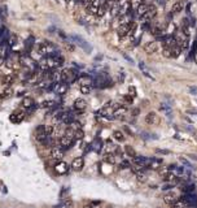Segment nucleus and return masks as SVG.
I'll return each mask as SVG.
<instances>
[{"instance_id":"42","label":"nucleus","mask_w":197,"mask_h":208,"mask_svg":"<svg viewBox=\"0 0 197 208\" xmlns=\"http://www.w3.org/2000/svg\"><path fill=\"white\" fill-rule=\"evenodd\" d=\"M162 55L165 57H171V48H169V47H163V50H162Z\"/></svg>"},{"instance_id":"52","label":"nucleus","mask_w":197,"mask_h":208,"mask_svg":"<svg viewBox=\"0 0 197 208\" xmlns=\"http://www.w3.org/2000/svg\"><path fill=\"white\" fill-rule=\"evenodd\" d=\"M138 113H139V109H134V116H138Z\"/></svg>"},{"instance_id":"14","label":"nucleus","mask_w":197,"mask_h":208,"mask_svg":"<svg viewBox=\"0 0 197 208\" xmlns=\"http://www.w3.org/2000/svg\"><path fill=\"white\" fill-rule=\"evenodd\" d=\"M51 157L53 160H57V161H61L62 157H64V151L62 148H60V147H53L51 150Z\"/></svg>"},{"instance_id":"5","label":"nucleus","mask_w":197,"mask_h":208,"mask_svg":"<svg viewBox=\"0 0 197 208\" xmlns=\"http://www.w3.org/2000/svg\"><path fill=\"white\" fill-rule=\"evenodd\" d=\"M156 14H157V8H156V5H153V4H149V8H148V12L145 14H143L140 17V21H141V24H144V22H149V21L152 18H154L156 17Z\"/></svg>"},{"instance_id":"31","label":"nucleus","mask_w":197,"mask_h":208,"mask_svg":"<svg viewBox=\"0 0 197 208\" xmlns=\"http://www.w3.org/2000/svg\"><path fill=\"white\" fill-rule=\"evenodd\" d=\"M91 146H92V148H94L95 151L98 152V151L101 150V147H102V141H101L100 138H96V139L94 141V143H92Z\"/></svg>"},{"instance_id":"13","label":"nucleus","mask_w":197,"mask_h":208,"mask_svg":"<svg viewBox=\"0 0 197 208\" xmlns=\"http://www.w3.org/2000/svg\"><path fill=\"white\" fill-rule=\"evenodd\" d=\"M84 167V159L83 157H75L72 161V169L75 172H80Z\"/></svg>"},{"instance_id":"34","label":"nucleus","mask_w":197,"mask_h":208,"mask_svg":"<svg viewBox=\"0 0 197 208\" xmlns=\"http://www.w3.org/2000/svg\"><path fill=\"white\" fill-rule=\"evenodd\" d=\"M69 128L73 129L74 131H76V130H82V124L78 122V121H72V122L69 124Z\"/></svg>"},{"instance_id":"54","label":"nucleus","mask_w":197,"mask_h":208,"mask_svg":"<svg viewBox=\"0 0 197 208\" xmlns=\"http://www.w3.org/2000/svg\"><path fill=\"white\" fill-rule=\"evenodd\" d=\"M195 61H196V64H197V52H196V55H195Z\"/></svg>"},{"instance_id":"10","label":"nucleus","mask_w":197,"mask_h":208,"mask_svg":"<svg viewBox=\"0 0 197 208\" xmlns=\"http://www.w3.org/2000/svg\"><path fill=\"white\" fill-rule=\"evenodd\" d=\"M131 10H132V7H131V2L130 0H125L119 4V16H126L128 14Z\"/></svg>"},{"instance_id":"30","label":"nucleus","mask_w":197,"mask_h":208,"mask_svg":"<svg viewBox=\"0 0 197 208\" xmlns=\"http://www.w3.org/2000/svg\"><path fill=\"white\" fill-rule=\"evenodd\" d=\"M136 30H138V24L135 22V21H131V24H130V29H128V33H127V37H134L135 35V33Z\"/></svg>"},{"instance_id":"20","label":"nucleus","mask_w":197,"mask_h":208,"mask_svg":"<svg viewBox=\"0 0 197 208\" xmlns=\"http://www.w3.org/2000/svg\"><path fill=\"white\" fill-rule=\"evenodd\" d=\"M20 64L22 65V67H25V68H29V69H34V61L29 57V56H22L20 59Z\"/></svg>"},{"instance_id":"38","label":"nucleus","mask_w":197,"mask_h":208,"mask_svg":"<svg viewBox=\"0 0 197 208\" xmlns=\"http://www.w3.org/2000/svg\"><path fill=\"white\" fill-rule=\"evenodd\" d=\"M83 138H84V131H83V129H82V130H76L75 134H74V139H75V141H80V139H83Z\"/></svg>"},{"instance_id":"40","label":"nucleus","mask_w":197,"mask_h":208,"mask_svg":"<svg viewBox=\"0 0 197 208\" xmlns=\"http://www.w3.org/2000/svg\"><path fill=\"white\" fill-rule=\"evenodd\" d=\"M122 100H123V103H125V104H132L134 98L131 96L130 94H127V95H125V96L122 98Z\"/></svg>"},{"instance_id":"53","label":"nucleus","mask_w":197,"mask_h":208,"mask_svg":"<svg viewBox=\"0 0 197 208\" xmlns=\"http://www.w3.org/2000/svg\"><path fill=\"white\" fill-rule=\"evenodd\" d=\"M158 2H160V4H165L166 0H158Z\"/></svg>"},{"instance_id":"50","label":"nucleus","mask_w":197,"mask_h":208,"mask_svg":"<svg viewBox=\"0 0 197 208\" xmlns=\"http://www.w3.org/2000/svg\"><path fill=\"white\" fill-rule=\"evenodd\" d=\"M178 173H184V168H180V167H177V169H175Z\"/></svg>"},{"instance_id":"27","label":"nucleus","mask_w":197,"mask_h":208,"mask_svg":"<svg viewBox=\"0 0 197 208\" xmlns=\"http://www.w3.org/2000/svg\"><path fill=\"white\" fill-rule=\"evenodd\" d=\"M104 161H105L106 164H110V165H114L116 164V155L114 154H105L104 155Z\"/></svg>"},{"instance_id":"23","label":"nucleus","mask_w":197,"mask_h":208,"mask_svg":"<svg viewBox=\"0 0 197 208\" xmlns=\"http://www.w3.org/2000/svg\"><path fill=\"white\" fill-rule=\"evenodd\" d=\"M79 83H80V86H92L94 79L87 74H82V75H79Z\"/></svg>"},{"instance_id":"17","label":"nucleus","mask_w":197,"mask_h":208,"mask_svg":"<svg viewBox=\"0 0 197 208\" xmlns=\"http://www.w3.org/2000/svg\"><path fill=\"white\" fill-rule=\"evenodd\" d=\"M54 171H56L58 174H65L69 171V165L65 161H58L56 165H54Z\"/></svg>"},{"instance_id":"7","label":"nucleus","mask_w":197,"mask_h":208,"mask_svg":"<svg viewBox=\"0 0 197 208\" xmlns=\"http://www.w3.org/2000/svg\"><path fill=\"white\" fill-rule=\"evenodd\" d=\"M70 38H72V40H74V43H76V44H78L80 48H83V50H84L87 53H90V52H91L92 47H91V46H90L88 43H87V42H86L82 37H79V35H72Z\"/></svg>"},{"instance_id":"35","label":"nucleus","mask_w":197,"mask_h":208,"mask_svg":"<svg viewBox=\"0 0 197 208\" xmlns=\"http://www.w3.org/2000/svg\"><path fill=\"white\" fill-rule=\"evenodd\" d=\"M143 4H144V0H131V7H132L134 10H136Z\"/></svg>"},{"instance_id":"55","label":"nucleus","mask_w":197,"mask_h":208,"mask_svg":"<svg viewBox=\"0 0 197 208\" xmlns=\"http://www.w3.org/2000/svg\"><path fill=\"white\" fill-rule=\"evenodd\" d=\"M83 208H94V207H92V206H84Z\"/></svg>"},{"instance_id":"47","label":"nucleus","mask_w":197,"mask_h":208,"mask_svg":"<svg viewBox=\"0 0 197 208\" xmlns=\"http://www.w3.org/2000/svg\"><path fill=\"white\" fill-rule=\"evenodd\" d=\"M180 161H182L183 164H185L187 167H192V165H191V163H189L188 160H185V159H183V157H180Z\"/></svg>"},{"instance_id":"1","label":"nucleus","mask_w":197,"mask_h":208,"mask_svg":"<svg viewBox=\"0 0 197 208\" xmlns=\"http://www.w3.org/2000/svg\"><path fill=\"white\" fill-rule=\"evenodd\" d=\"M38 67H39V69L43 70V72H49V70H54L56 68H58V63H57L56 57L46 56V57L40 59Z\"/></svg>"},{"instance_id":"22","label":"nucleus","mask_w":197,"mask_h":208,"mask_svg":"<svg viewBox=\"0 0 197 208\" xmlns=\"http://www.w3.org/2000/svg\"><path fill=\"white\" fill-rule=\"evenodd\" d=\"M178 200V198H177V195H175V193H167V194H165L163 195V202H165L166 204H170V206H173L175 202Z\"/></svg>"},{"instance_id":"57","label":"nucleus","mask_w":197,"mask_h":208,"mask_svg":"<svg viewBox=\"0 0 197 208\" xmlns=\"http://www.w3.org/2000/svg\"><path fill=\"white\" fill-rule=\"evenodd\" d=\"M183 2H187V0H183Z\"/></svg>"},{"instance_id":"46","label":"nucleus","mask_w":197,"mask_h":208,"mask_svg":"<svg viewBox=\"0 0 197 208\" xmlns=\"http://www.w3.org/2000/svg\"><path fill=\"white\" fill-rule=\"evenodd\" d=\"M157 154H163V155H169L170 151L169 150H157Z\"/></svg>"},{"instance_id":"48","label":"nucleus","mask_w":197,"mask_h":208,"mask_svg":"<svg viewBox=\"0 0 197 208\" xmlns=\"http://www.w3.org/2000/svg\"><path fill=\"white\" fill-rule=\"evenodd\" d=\"M66 48L69 51H74V44H72V43H66Z\"/></svg>"},{"instance_id":"29","label":"nucleus","mask_w":197,"mask_h":208,"mask_svg":"<svg viewBox=\"0 0 197 208\" xmlns=\"http://www.w3.org/2000/svg\"><path fill=\"white\" fill-rule=\"evenodd\" d=\"M148 8H149V4H143V5H140V7L136 9V14L139 16V17H141L143 14H145L147 12H148Z\"/></svg>"},{"instance_id":"43","label":"nucleus","mask_w":197,"mask_h":208,"mask_svg":"<svg viewBox=\"0 0 197 208\" xmlns=\"http://www.w3.org/2000/svg\"><path fill=\"white\" fill-rule=\"evenodd\" d=\"M130 167H131V164H130L128 160H122L121 164H119V168H121V169H127Z\"/></svg>"},{"instance_id":"37","label":"nucleus","mask_w":197,"mask_h":208,"mask_svg":"<svg viewBox=\"0 0 197 208\" xmlns=\"http://www.w3.org/2000/svg\"><path fill=\"white\" fill-rule=\"evenodd\" d=\"M151 31H152V34L154 35V37H157V38H160V37H162V35H163V34H162V29H161V27H158V26L153 27V29H152Z\"/></svg>"},{"instance_id":"8","label":"nucleus","mask_w":197,"mask_h":208,"mask_svg":"<svg viewBox=\"0 0 197 208\" xmlns=\"http://www.w3.org/2000/svg\"><path fill=\"white\" fill-rule=\"evenodd\" d=\"M9 120H10V122H13V124L22 122L25 120V112L22 111V109H16V111L9 116Z\"/></svg>"},{"instance_id":"18","label":"nucleus","mask_w":197,"mask_h":208,"mask_svg":"<svg viewBox=\"0 0 197 208\" xmlns=\"http://www.w3.org/2000/svg\"><path fill=\"white\" fill-rule=\"evenodd\" d=\"M143 48H144V51L147 53H154L158 50V44H157V42H152L151 40V42H147Z\"/></svg>"},{"instance_id":"32","label":"nucleus","mask_w":197,"mask_h":208,"mask_svg":"<svg viewBox=\"0 0 197 208\" xmlns=\"http://www.w3.org/2000/svg\"><path fill=\"white\" fill-rule=\"evenodd\" d=\"M113 137H114V139L118 141V142H123L125 141V134L122 133L121 130H116V131H114Z\"/></svg>"},{"instance_id":"51","label":"nucleus","mask_w":197,"mask_h":208,"mask_svg":"<svg viewBox=\"0 0 197 208\" xmlns=\"http://www.w3.org/2000/svg\"><path fill=\"white\" fill-rule=\"evenodd\" d=\"M123 56H125V59H127V60H128V61H130V63H132V59H131L130 56H127V55H126V53L123 55Z\"/></svg>"},{"instance_id":"28","label":"nucleus","mask_w":197,"mask_h":208,"mask_svg":"<svg viewBox=\"0 0 197 208\" xmlns=\"http://www.w3.org/2000/svg\"><path fill=\"white\" fill-rule=\"evenodd\" d=\"M182 48H180L178 44H175L174 47H171V57L173 59H177V57H179L180 56V53H182Z\"/></svg>"},{"instance_id":"12","label":"nucleus","mask_w":197,"mask_h":208,"mask_svg":"<svg viewBox=\"0 0 197 208\" xmlns=\"http://www.w3.org/2000/svg\"><path fill=\"white\" fill-rule=\"evenodd\" d=\"M68 90H69V83H66V82H58V83H56V86H54V92H56L57 95L66 94Z\"/></svg>"},{"instance_id":"39","label":"nucleus","mask_w":197,"mask_h":208,"mask_svg":"<svg viewBox=\"0 0 197 208\" xmlns=\"http://www.w3.org/2000/svg\"><path fill=\"white\" fill-rule=\"evenodd\" d=\"M160 109H161L162 112H165L167 116H170V112H171L170 106H167V104H161V106H160Z\"/></svg>"},{"instance_id":"15","label":"nucleus","mask_w":197,"mask_h":208,"mask_svg":"<svg viewBox=\"0 0 197 208\" xmlns=\"http://www.w3.org/2000/svg\"><path fill=\"white\" fill-rule=\"evenodd\" d=\"M13 81H14V74L12 73H7V74H4L2 78H0V83L4 85L5 87H9L10 85L13 83Z\"/></svg>"},{"instance_id":"19","label":"nucleus","mask_w":197,"mask_h":208,"mask_svg":"<svg viewBox=\"0 0 197 208\" xmlns=\"http://www.w3.org/2000/svg\"><path fill=\"white\" fill-rule=\"evenodd\" d=\"M86 108H87V102L84 99H82V98L75 99V102H74V109L75 111L82 112V111H84Z\"/></svg>"},{"instance_id":"4","label":"nucleus","mask_w":197,"mask_h":208,"mask_svg":"<svg viewBox=\"0 0 197 208\" xmlns=\"http://www.w3.org/2000/svg\"><path fill=\"white\" fill-rule=\"evenodd\" d=\"M74 142H75L74 138H72V137H69V135H66V134H64L61 138L58 139L60 148H62V150H69V148H72V146H73Z\"/></svg>"},{"instance_id":"45","label":"nucleus","mask_w":197,"mask_h":208,"mask_svg":"<svg viewBox=\"0 0 197 208\" xmlns=\"http://www.w3.org/2000/svg\"><path fill=\"white\" fill-rule=\"evenodd\" d=\"M128 92H130V95L132 96V98L136 96V89H135L134 86H130V87H128Z\"/></svg>"},{"instance_id":"11","label":"nucleus","mask_w":197,"mask_h":208,"mask_svg":"<svg viewBox=\"0 0 197 208\" xmlns=\"http://www.w3.org/2000/svg\"><path fill=\"white\" fill-rule=\"evenodd\" d=\"M160 116L156 113V112H149L145 116V122L148 124V125H158L160 124Z\"/></svg>"},{"instance_id":"16","label":"nucleus","mask_w":197,"mask_h":208,"mask_svg":"<svg viewBox=\"0 0 197 208\" xmlns=\"http://www.w3.org/2000/svg\"><path fill=\"white\" fill-rule=\"evenodd\" d=\"M22 107L25 108V109H27V111H34L35 109V102H34V99L32 98H30V96H27V98H24L22 99Z\"/></svg>"},{"instance_id":"3","label":"nucleus","mask_w":197,"mask_h":208,"mask_svg":"<svg viewBox=\"0 0 197 208\" xmlns=\"http://www.w3.org/2000/svg\"><path fill=\"white\" fill-rule=\"evenodd\" d=\"M53 51H56V50H54V46L51 42L44 40L38 46V52H39V55H48V56H51Z\"/></svg>"},{"instance_id":"36","label":"nucleus","mask_w":197,"mask_h":208,"mask_svg":"<svg viewBox=\"0 0 197 208\" xmlns=\"http://www.w3.org/2000/svg\"><path fill=\"white\" fill-rule=\"evenodd\" d=\"M54 103L53 100H44V102H42L40 103V107L42 108H52V107H54Z\"/></svg>"},{"instance_id":"2","label":"nucleus","mask_w":197,"mask_h":208,"mask_svg":"<svg viewBox=\"0 0 197 208\" xmlns=\"http://www.w3.org/2000/svg\"><path fill=\"white\" fill-rule=\"evenodd\" d=\"M48 138V134H47V130H46V125H39L36 126L35 129V139L42 143L43 146H46V142Z\"/></svg>"},{"instance_id":"44","label":"nucleus","mask_w":197,"mask_h":208,"mask_svg":"<svg viewBox=\"0 0 197 208\" xmlns=\"http://www.w3.org/2000/svg\"><path fill=\"white\" fill-rule=\"evenodd\" d=\"M197 52V40L193 42V46L191 47V56H193V55H196Z\"/></svg>"},{"instance_id":"24","label":"nucleus","mask_w":197,"mask_h":208,"mask_svg":"<svg viewBox=\"0 0 197 208\" xmlns=\"http://www.w3.org/2000/svg\"><path fill=\"white\" fill-rule=\"evenodd\" d=\"M162 159H158V157H152V161H151V169H153V171H158L160 168H162Z\"/></svg>"},{"instance_id":"21","label":"nucleus","mask_w":197,"mask_h":208,"mask_svg":"<svg viewBox=\"0 0 197 208\" xmlns=\"http://www.w3.org/2000/svg\"><path fill=\"white\" fill-rule=\"evenodd\" d=\"M130 24L131 22H127V24H123L121 26H118V29H117V34L118 37H127V33H128V29H130Z\"/></svg>"},{"instance_id":"6","label":"nucleus","mask_w":197,"mask_h":208,"mask_svg":"<svg viewBox=\"0 0 197 208\" xmlns=\"http://www.w3.org/2000/svg\"><path fill=\"white\" fill-rule=\"evenodd\" d=\"M132 161H134L135 165H138L141 169H144V168H149L151 167L152 159L151 157H145V156H136V157L132 159Z\"/></svg>"},{"instance_id":"56","label":"nucleus","mask_w":197,"mask_h":208,"mask_svg":"<svg viewBox=\"0 0 197 208\" xmlns=\"http://www.w3.org/2000/svg\"><path fill=\"white\" fill-rule=\"evenodd\" d=\"M65 2H66V3H70V2H72V0H65Z\"/></svg>"},{"instance_id":"41","label":"nucleus","mask_w":197,"mask_h":208,"mask_svg":"<svg viewBox=\"0 0 197 208\" xmlns=\"http://www.w3.org/2000/svg\"><path fill=\"white\" fill-rule=\"evenodd\" d=\"M91 90H92V86H80V92L82 94H84V95L90 94Z\"/></svg>"},{"instance_id":"9","label":"nucleus","mask_w":197,"mask_h":208,"mask_svg":"<svg viewBox=\"0 0 197 208\" xmlns=\"http://www.w3.org/2000/svg\"><path fill=\"white\" fill-rule=\"evenodd\" d=\"M102 3L100 2V0H94V2H91V3H88L86 5V10L90 14H95L96 16V13H97V10H98V7H100Z\"/></svg>"},{"instance_id":"49","label":"nucleus","mask_w":197,"mask_h":208,"mask_svg":"<svg viewBox=\"0 0 197 208\" xmlns=\"http://www.w3.org/2000/svg\"><path fill=\"white\" fill-rule=\"evenodd\" d=\"M171 187H174V185L173 183H167V185H165V186H163V190H169V189H171Z\"/></svg>"},{"instance_id":"26","label":"nucleus","mask_w":197,"mask_h":208,"mask_svg":"<svg viewBox=\"0 0 197 208\" xmlns=\"http://www.w3.org/2000/svg\"><path fill=\"white\" fill-rule=\"evenodd\" d=\"M13 95V89L12 87H5V90L2 92V94H0V99L2 100H5V99H8V98H10Z\"/></svg>"},{"instance_id":"33","label":"nucleus","mask_w":197,"mask_h":208,"mask_svg":"<svg viewBox=\"0 0 197 208\" xmlns=\"http://www.w3.org/2000/svg\"><path fill=\"white\" fill-rule=\"evenodd\" d=\"M125 150H126V154H127L128 156H131V159H134V157L138 156V154H136V151H135L131 146H126V147H125Z\"/></svg>"},{"instance_id":"25","label":"nucleus","mask_w":197,"mask_h":208,"mask_svg":"<svg viewBox=\"0 0 197 208\" xmlns=\"http://www.w3.org/2000/svg\"><path fill=\"white\" fill-rule=\"evenodd\" d=\"M183 8H184L183 2H177V3H174L173 7H171V14H178V13H180V12L183 10Z\"/></svg>"}]
</instances>
